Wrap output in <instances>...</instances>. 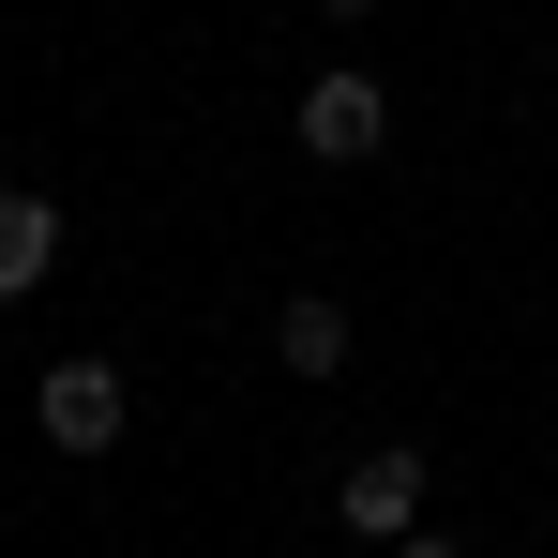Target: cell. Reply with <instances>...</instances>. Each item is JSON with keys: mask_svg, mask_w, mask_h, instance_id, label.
Here are the masks:
<instances>
[{"mask_svg": "<svg viewBox=\"0 0 558 558\" xmlns=\"http://www.w3.org/2000/svg\"><path fill=\"white\" fill-rule=\"evenodd\" d=\"M272 363L287 377H348V302H332V287H287L272 302Z\"/></svg>", "mask_w": 558, "mask_h": 558, "instance_id": "5b68a950", "label": "cell"}, {"mask_svg": "<svg viewBox=\"0 0 558 558\" xmlns=\"http://www.w3.org/2000/svg\"><path fill=\"white\" fill-rule=\"evenodd\" d=\"M423 483H438V468L408 453V438H377V453H348V483H332L348 544H408V529H423Z\"/></svg>", "mask_w": 558, "mask_h": 558, "instance_id": "7a4b0ae2", "label": "cell"}, {"mask_svg": "<svg viewBox=\"0 0 558 558\" xmlns=\"http://www.w3.org/2000/svg\"><path fill=\"white\" fill-rule=\"evenodd\" d=\"M317 15H332V31H363V15H377V0H317Z\"/></svg>", "mask_w": 558, "mask_h": 558, "instance_id": "52a82bcc", "label": "cell"}, {"mask_svg": "<svg viewBox=\"0 0 558 558\" xmlns=\"http://www.w3.org/2000/svg\"><path fill=\"white\" fill-rule=\"evenodd\" d=\"M287 136H302V151H317V167H377V151H392V92H377L363 61H332V76H317V92L287 106Z\"/></svg>", "mask_w": 558, "mask_h": 558, "instance_id": "6da1fadb", "label": "cell"}, {"mask_svg": "<svg viewBox=\"0 0 558 558\" xmlns=\"http://www.w3.org/2000/svg\"><path fill=\"white\" fill-rule=\"evenodd\" d=\"M392 558H468V544H438V529H408V544H392Z\"/></svg>", "mask_w": 558, "mask_h": 558, "instance_id": "8992f818", "label": "cell"}, {"mask_svg": "<svg viewBox=\"0 0 558 558\" xmlns=\"http://www.w3.org/2000/svg\"><path fill=\"white\" fill-rule=\"evenodd\" d=\"M121 363H46V392H31V423L61 438V453H121Z\"/></svg>", "mask_w": 558, "mask_h": 558, "instance_id": "3957f363", "label": "cell"}, {"mask_svg": "<svg viewBox=\"0 0 558 558\" xmlns=\"http://www.w3.org/2000/svg\"><path fill=\"white\" fill-rule=\"evenodd\" d=\"M544 92H558V46H544Z\"/></svg>", "mask_w": 558, "mask_h": 558, "instance_id": "ba28073f", "label": "cell"}, {"mask_svg": "<svg viewBox=\"0 0 558 558\" xmlns=\"http://www.w3.org/2000/svg\"><path fill=\"white\" fill-rule=\"evenodd\" d=\"M61 272V196H31V182H0V302H31V287Z\"/></svg>", "mask_w": 558, "mask_h": 558, "instance_id": "277c9868", "label": "cell"}]
</instances>
